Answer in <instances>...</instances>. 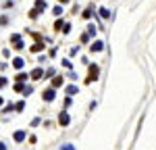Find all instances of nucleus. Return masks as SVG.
I'll return each instance as SVG.
<instances>
[{"label":"nucleus","mask_w":156,"mask_h":150,"mask_svg":"<svg viewBox=\"0 0 156 150\" xmlns=\"http://www.w3.org/2000/svg\"><path fill=\"white\" fill-rule=\"evenodd\" d=\"M102 48H104V46H102V42H94V46H92V50H94V52H100Z\"/></svg>","instance_id":"10"},{"label":"nucleus","mask_w":156,"mask_h":150,"mask_svg":"<svg viewBox=\"0 0 156 150\" xmlns=\"http://www.w3.org/2000/svg\"><path fill=\"white\" fill-rule=\"evenodd\" d=\"M12 65H15V69H23V65H25V61L21 59V56H17L15 61H12Z\"/></svg>","instance_id":"5"},{"label":"nucleus","mask_w":156,"mask_h":150,"mask_svg":"<svg viewBox=\"0 0 156 150\" xmlns=\"http://www.w3.org/2000/svg\"><path fill=\"white\" fill-rule=\"evenodd\" d=\"M60 150H73V146H62Z\"/></svg>","instance_id":"19"},{"label":"nucleus","mask_w":156,"mask_h":150,"mask_svg":"<svg viewBox=\"0 0 156 150\" xmlns=\"http://www.w3.org/2000/svg\"><path fill=\"white\" fill-rule=\"evenodd\" d=\"M27 77H29L27 73H17V77H15V79H17V81H23V79H27Z\"/></svg>","instance_id":"12"},{"label":"nucleus","mask_w":156,"mask_h":150,"mask_svg":"<svg viewBox=\"0 0 156 150\" xmlns=\"http://www.w3.org/2000/svg\"><path fill=\"white\" fill-rule=\"evenodd\" d=\"M36 9L37 11H40V9L44 11V9H46V2H44V0H36Z\"/></svg>","instance_id":"11"},{"label":"nucleus","mask_w":156,"mask_h":150,"mask_svg":"<svg viewBox=\"0 0 156 150\" xmlns=\"http://www.w3.org/2000/svg\"><path fill=\"white\" fill-rule=\"evenodd\" d=\"M4 84H6V79H4V77H0V88L4 86Z\"/></svg>","instance_id":"18"},{"label":"nucleus","mask_w":156,"mask_h":150,"mask_svg":"<svg viewBox=\"0 0 156 150\" xmlns=\"http://www.w3.org/2000/svg\"><path fill=\"white\" fill-rule=\"evenodd\" d=\"M29 77H31V79H42V77H44V69H40V67H37V69H34Z\"/></svg>","instance_id":"3"},{"label":"nucleus","mask_w":156,"mask_h":150,"mask_svg":"<svg viewBox=\"0 0 156 150\" xmlns=\"http://www.w3.org/2000/svg\"><path fill=\"white\" fill-rule=\"evenodd\" d=\"M69 121H71L69 112H60V115H58V123L60 125H69Z\"/></svg>","instance_id":"2"},{"label":"nucleus","mask_w":156,"mask_h":150,"mask_svg":"<svg viewBox=\"0 0 156 150\" xmlns=\"http://www.w3.org/2000/svg\"><path fill=\"white\" fill-rule=\"evenodd\" d=\"M15 109H17V111H23V109H25V102H17V104H15Z\"/></svg>","instance_id":"14"},{"label":"nucleus","mask_w":156,"mask_h":150,"mask_svg":"<svg viewBox=\"0 0 156 150\" xmlns=\"http://www.w3.org/2000/svg\"><path fill=\"white\" fill-rule=\"evenodd\" d=\"M67 94H69V96H75V94H77V86H69L67 88Z\"/></svg>","instance_id":"8"},{"label":"nucleus","mask_w":156,"mask_h":150,"mask_svg":"<svg viewBox=\"0 0 156 150\" xmlns=\"http://www.w3.org/2000/svg\"><path fill=\"white\" fill-rule=\"evenodd\" d=\"M34 52H40V50H44V44H36V46H31Z\"/></svg>","instance_id":"13"},{"label":"nucleus","mask_w":156,"mask_h":150,"mask_svg":"<svg viewBox=\"0 0 156 150\" xmlns=\"http://www.w3.org/2000/svg\"><path fill=\"white\" fill-rule=\"evenodd\" d=\"M100 17H102V19H108V17H110V11H108V9H100Z\"/></svg>","instance_id":"9"},{"label":"nucleus","mask_w":156,"mask_h":150,"mask_svg":"<svg viewBox=\"0 0 156 150\" xmlns=\"http://www.w3.org/2000/svg\"><path fill=\"white\" fill-rule=\"evenodd\" d=\"M0 104H2V98H0Z\"/></svg>","instance_id":"22"},{"label":"nucleus","mask_w":156,"mask_h":150,"mask_svg":"<svg viewBox=\"0 0 156 150\" xmlns=\"http://www.w3.org/2000/svg\"><path fill=\"white\" fill-rule=\"evenodd\" d=\"M0 150H6V146H4V144H0Z\"/></svg>","instance_id":"20"},{"label":"nucleus","mask_w":156,"mask_h":150,"mask_svg":"<svg viewBox=\"0 0 156 150\" xmlns=\"http://www.w3.org/2000/svg\"><path fill=\"white\" fill-rule=\"evenodd\" d=\"M60 27H62V21H60V19H58V21H56V23H54V29H56V31H58Z\"/></svg>","instance_id":"16"},{"label":"nucleus","mask_w":156,"mask_h":150,"mask_svg":"<svg viewBox=\"0 0 156 150\" xmlns=\"http://www.w3.org/2000/svg\"><path fill=\"white\" fill-rule=\"evenodd\" d=\"M52 86H54V88H60V86H62V77H60V75L52 79Z\"/></svg>","instance_id":"6"},{"label":"nucleus","mask_w":156,"mask_h":150,"mask_svg":"<svg viewBox=\"0 0 156 150\" xmlns=\"http://www.w3.org/2000/svg\"><path fill=\"white\" fill-rule=\"evenodd\" d=\"M60 2H69V0H60Z\"/></svg>","instance_id":"21"},{"label":"nucleus","mask_w":156,"mask_h":150,"mask_svg":"<svg viewBox=\"0 0 156 150\" xmlns=\"http://www.w3.org/2000/svg\"><path fill=\"white\" fill-rule=\"evenodd\" d=\"M15 140H17V142H23L25 140V131H15Z\"/></svg>","instance_id":"7"},{"label":"nucleus","mask_w":156,"mask_h":150,"mask_svg":"<svg viewBox=\"0 0 156 150\" xmlns=\"http://www.w3.org/2000/svg\"><path fill=\"white\" fill-rule=\"evenodd\" d=\"M98 79V65H92L90 67V77H87V84H92V81H96Z\"/></svg>","instance_id":"1"},{"label":"nucleus","mask_w":156,"mask_h":150,"mask_svg":"<svg viewBox=\"0 0 156 150\" xmlns=\"http://www.w3.org/2000/svg\"><path fill=\"white\" fill-rule=\"evenodd\" d=\"M42 98L46 100V102H50V100H54V90L50 88V90H46L44 94H42Z\"/></svg>","instance_id":"4"},{"label":"nucleus","mask_w":156,"mask_h":150,"mask_svg":"<svg viewBox=\"0 0 156 150\" xmlns=\"http://www.w3.org/2000/svg\"><path fill=\"white\" fill-rule=\"evenodd\" d=\"M29 17H31V19H36V17H37V9H34V11L29 12Z\"/></svg>","instance_id":"17"},{"label":"nucleus","mask_w":156,"mask_h":150,"mask_svg":"<svg viewBox=\"0 0 156 150\" xmlns=\"http://www.w3.org/2000/svg\"><path fill=\"white\" fill-rule=\"evenodd\" d=\"M92 11H94V9H92V6H90V9H87V11L83 12V17H85V19H90V17H92Z\"/></svg>","instance_id":"15"}]
</instances>
